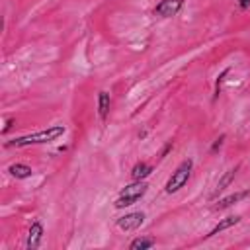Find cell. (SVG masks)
<instances>
[{
  "label": "cell",
  "instance_id": "15",
  "mask_svg": "<svg viewBox=\"0 0 250 250\" xmlns=\"http://www.w3.org/2000/svg\"><path fill=\"white\" fill-rule=\"evenodd\" d=\"M225 139H227V135H225V133H223V135H219V137L215 139V143H213V146H211V152H213V154H215V152H217V150H219V148L223 146Z\"/></svg>",
  "mask_w": 250,
  "mask_h": 250
},
{
  "label": "cell",
  "instance_id": "3",
  "mask_svg": "<svg viewBox=\"0 0 250 250\" xmlns=\"http://www.w3.org/2000/svg\"><path fill=\"white\" fill-rule=\"evenodd\" d=\"M191 170H193V160H191V158L182 160V162L178 164V168L172 172V176L166 180L164 191H166V193H176V191H180V189L188 184V180H189V176H191Z\"/></svg>",
  "mask_w": 250,
  "mask_h": 250
},
{
  "label": "cell",
  "instance_id": "12",
  "mask_svg": "<svg viewBox=\"0 0 250 250\" xmlns=\"http://www.w3.org/2000/svg\"><path fill=\"white\" fill-rule=\"evenodd\" d=\"M109 107H111V96H109V92L102 90L98 94V115H100V119H105L107 117Z\"/></svg>",
  "mask_w": 250,
  "mask_h": 250
},
{
  "label": "cell",
  "instance_id": "6",
  "mask_svg": "<svg viewBox=\"0 0 250 250\" xmlns=\"http://www.w3.org/2000/svg\"><path fill=\"white\" fill-rule=\"evenodd\" d=\"M43 225H41V221H33L31 223V227H29V230H27V240H25V248L27 250H35V248H39V244H41V240H43Z\"/></svg>",
  "mask_w": 250,
  "mask_h": 250
},
{
  "label": "cell",
  "instance_id": "2",
  "mask_svg": "<svg viewBox=\"0 0 250 250\" xmlns=\"http://www.w3.org/2000/svg\"><path fill=\"white\" fill-rule=\"evenodd\" d=\"M146 191H148V184H146L145 180L133 182V184L125 186V188L119 191V195H117V199H115L113 205H115V209H125V207L137 203L139 199H143Z\"/></svg>",
  "mask_w": 250,
  "mask_h": 250
},
{
  "label": "cell",
  "instance_id": "5",
  "mask_svg": "<svg viewBox=\"0 0 250 250\" xmlns=\"http://www.w3.org/2000/svg\"><path fill=\"white\" fill-rule=\"evenodd\" d=\"M182 8H184V0H160L154 6L152 14L158 18H174Z\"/></svg>",
  "mask_w": 250,
  "mask_h": 250
},
{
  "label": "cell",
  "instance_id": "10",
  "mask_svg": "<svg viewBox=\"0 0 250 250\" xmlns=\"http://www.w3.org/2000/svg\"><path fill=\"white\" fill-rule=\"evenodd\" d=\"M152 164H148V162H137L133 168H131V180L133 182H139V180H145V178H148L150 174H152Z\"/></svg>",
  "mask_w": 250,
  "mask_h": 250
},
{
  "label": "cell",
  "instance_id": "9",
  "mask_svg": "<svg viewBox=\"0 0 250 250\" xmlns=\"http://www.w3.org/2000/svg\"><path fill=\"white\" fill-rule=\"evenodd\" d=\"M248 189H242V191H234V193H230V195H227V197H223V199H219L217 203H215V209L217 211H221V209H227V207H230V205H234V203H238V201H242L244 197H248Z\"/></svg>",
  "mask_w": 250,
  "mask_h": 250
},
{
  "label": "cell",
  "instance_id": "13",
  "mask_svg": "<svg viewBox=\"0 0 250 250\" xmlns=\"http://www.w3.org/2000/svg\"><path fill=\"white\" fill-rule=\"evenodd\" d=\"M156 244V240L152 236H137L129 242V250H146V248H152Z\"/></svg>",
  "mask_w": 250,
  "mask_h": 250
},
{
  "label": "cell",
  "instance_id": "1",
  "mask_svg": "<svg viewBox=\"0 0 250 250\" xmlns=\"http://www.w3.org/2000/svg\"><path fill=\"white\" fill-rule=\"evenodd\" d=\"M66 133V127L64 125H51L47 129H41L37 133H29V135H21V137H16L12 141L6 143L8 148L16 146V148H21V146H29V145H47V143H53L57 141L59 137H62Z\"/></svg>",
  "mask_w": 250,
  "mask_h": 250
},
{
  "label": "cell",
  "instance_id": "4",
  "mask_svg": "<svg viewBox=\"0 0 250 250\" xmlns=\"http://www.w3.org/2000/svg\"><path fill=\"white\" fill-rule=\"evenodd\" d=\"M145 219H146V215L143 211H131V213L119 217L115 221V225H117V229H121L125 232H133V230H137L145 223Z\"/></svg>",
  "mask_w": 250,
  "mask_h": 250
},
{
  "label": "cell",
  "instance_id": "7",
  "mask_svg": "<svg viewBox=\"0 0 250 250\" xmlns=\"http://www.w3.org/2000/svg\"><path fill=\"white\" fill-rule=\"evenodd\" d=\"M236 172H238V166H234V168H230V170H227L221 178H219V182H217V186H215V191L211 193V199H215L221 191H225L230 184H232V180H234V176H236Z\"/></svg>",
  "mask_w": 250,
  "mask_h": 250
},
{
  "label": "cell",
  "instance_id": "18",
  "mask_svg": "<svg viewBox=\"0 0 250 250\" xmlns=\"http://www.w3.org/2000/svg\"><path fill=\"white\" fill-rule=\"evenodd\" d=\"M238 8L240 10H248L250 8V0H238Z\"/></svg>",
  "mask_w": 250,
  "mask_h": 250
},
{
  "label": "cell",
  "instance_id": "11",
  "mask_svg": "<svg viewBox=\"0 0 250 250\" xmlns=\"http://www.w3.org/2000/svg\"><path fill=\"white\" fill-rule=\"evenodd\" d=\"M8 172H10V176H14L16 180H25V178H31V174H33L31 166H27V164H23V162H14V164H10V166H8Z\"/></svg>",
  "mask_w": 250,
  "mask_h": 250
},
{
  "label": "cell",
  "instance_id": "8",
  "mask_svg": "<svg viewBox=\"0 0 250 250\" xmlns=\"http://www.w3.org/2000/svg\"><path fill=\"white\" fill-rule=\"evenodd\" d=\"M240 215H230V217H227V219H221L207 234H205V238H211V236H215V234H219V232H223V230H227V229H230V227H234V225H238L240 223Z\"/></svg>",
  "mask_w": 250,
  "mask_h": 250
},
{
  "label": "cell",
  "instance_id": "14",
  "mask_svg": "<svg viewBox=\"0 0 250 250\" xmlns=\"http://www.w3.org/2000/svg\"><path fill=\"white\" fill-rule=\"evenodd\" d=\"M229 72H230V68H225V70L217 76V80H215V92H213V98H215V100L219 98V94H221V84H223V80H225V76H227Z\"/></svg>",
  "mask_w": 250,
  "mask_h": 250
},
{
  "label": "cell",
  "instance_id": "16",
  "mask_svg": "<svg viewBox=\"0 0 250 250\" xmlns=\"http://www.w3.org/2000/svg\"><path fill=\"white\" fill-rule=\"evenodd\" d=\"M172 148H174V145H172V143H166V146L160 150V158H164V156H166V154H168Z\"/></svg>",
  "mask_w": 250,
  "mask_h": 250
},
{
  "label": "cell",
  "instance_id": "17",
  "mask_svg": "<svg viewBox=\"0 0 250 250\" xmlns=\"http://www.w3.org/2000/svg\"><path fill=\"white\" fill-rule=\"evenodd\" d=\"M14 123H16V119H12V117H10V119H6V127L2 129V133H8V131L12 129V125H14Z\"/></svg>",
  "mask_w": 250,
  "mask_h": 250
}]
</instances>
